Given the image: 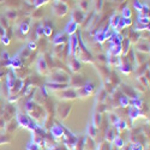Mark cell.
Returning <instances> with one entry per match:
<instances>
[{"instance_id": "cell-1", "label": "cell", "mask_w": 150, "mask_h": 150, "mask_svg": "<svg viewBox=\"0 0 150 150\" xmlns=\"http://www.w3.org/2000/svg\"><path fill=\"white\" fill-rule=\"evenodd\" d=\"M73 57L77 58L82 62H94V58H93L90 51L85 47L83 40L81 39V34L79 33H78V46L76 48V51H74Z\"/></svg>"}, {"instance_id": "cell-2", "label": "cell", "mask_w": 150, "mask_h": 150, "mask_svg": "<svg viewBox=\"0 0 150 150\" xmlns=\"http://www.w3.org/2000/svg\"><path fill=\"white\" fill-rule=\"evenodd\" d=\"M69 73L61 70H55L48 74V79L47 82H52V83H62V84H69Z\"/></svg>"}, {"instance_id": "cell-3", "label": "cell", "mask_w": 150, "mask_h": 150, "mask_svg": "<svg viewBox=\"0 0 150 150\" xmlns=\"http://www.w3.org/2000/svg\"><path fill=\"white\" fill-rule=\"evenodd\" d=\"M52 12L55 17H64L69 12V6L62 0H54L52 5Z\"/></svg>"}, {"instance_id": "cell-4", "label": "cell", "mask_w": 150, "mask_h": 150, "mask_svg": "<svg viewBox=\"0 0 150 150\" xmlns=\"http://www.w3.org/2000/svg\"><path fill=\"white\" fill-rule=\"evenodd\" d=\"M96 89V86L93 82H85L81 88L76 89V93H77V97H82V98H85L90 96Z\"/></svg>"}, {"instance_id": "cell-5", "label": "cell", "mask_w": 150, "mask_h": 150, "mask_svg": "<svg viewBox=\"0 0 150 150\" xmlns=\"http://www.w3.org/2000/svg\"><path fill=\"white\" fill-rule=\"evenodd\" d=\"M17 81V76L13 70H10L7 73V77H6V88H7V95L11 96L12 91H13V86L16 84Z\"/></svg>"}, {"instance_id": "cell-6", "label": "cell", "mask_w": 150, "mask_h": 150, "mask_svg": "<svg viewBox=\"0 0 150 150\" xmlns=\"http://www.w3.org/2000/svg\"><path fill=\"white\" fill-rule=\"evenodd\" d=\"M84 83H85L84 76H82V74H78V73H74L73 76L70 77V79H69V86H71V88H73V89L81 88V86Z\"/></svg>"}, {"instance_id": "cell-7", "label": "cell", "mask_w": 150, "mask_h": 150, "mask_svg": "<svg viewBox=\"0 0 150 150\" xmlns=\"http://www.w3.org/2000/svg\"><path fill=\"white\" fill-rule=\"evenodd\" d=\"M78 46V34L74 33L72 35H70L69 37V48H67V54L71 57H73L74 54V51H76V48Z\"/></svg>"}, {"instance_id": "cell-8", "label": "cell", "mask_w": 150, "mask_h": 150, "mask_svg": "<svg viewBox=\"0 0 150 150\" xmlns=\"http://www.w3.org/2000/svg\"><path fill=\"white\" fill-rule=\"evenodd\" d=\"M51 133H52V138L55 141H60L64 136V126L61 124H54L53 126H51Z\"/></svg>"}, {"instance_id": "cell-9", "label": "cell", "mask_w": 150, "mask_h": 150, "mask_svg": "<svg viewBox=\"0 0 150 150\" xmlns=\"http://www.w3.org/2000/svg\"><path fill=\"white\" fill-rule=\"evenodd\" d=\"M59 98L61 100H74V98H77V93H76V89H73V88H66L64 90H61L59 91Z\"/></svg>"}, {"instance_id": "cell-10", "label": "cell", "mask_w": 150, "mask_h": 150, "mask_svg": "<svg viewBox=\"0 0 150 150\" xmlns=\"http://www.w3.org/2000/svg\"><path fill=\"white\" fill-rule=\"evenodd\" d=\"M36 67H37V72H39L41 76H47V74H48L49 67H48V65H47V62H46L43 55H41L39 59H37V65H36Z\"/></svg>"}, {"instance_id": "cell-11", "label": "cell", "mask_w": 150, "mask_h": 150, "mask_svg": "<svg viewBox=\"0 0 150 150\" xmlns=\"http://www.w3.org/2000/svg\"><path fill=\"white\" fill-rule=\"evenodd\" d=\"M119 70L124 74H130L133 71L132 64L129 61V59H126V57H121V62H120V65H119Z\"/></svg>"}, {"instance_id": "cell-12", "label": "cell", "mask_w": 150, "mask_h": 150, "mask_svg": "<svg viewBox=\"0 0 150 150\" xmlns=\"http://www.w3.org/2000/svg\"><path fill=\"white\" fill-rule=\"evenodd\" d=\"M30 22H31V19H30V18H27L25 21H23V22L19 24L18 29H17V35H18V36L23 37L24 35H27V34L29 33V30H30Z\"/></svg>"}, {"instance_id": "cell-13", "label": "cell", "mask_w": 150, "mask_h": 150, "mask_svg": "<svg viewBox=\"0 0 150 150\" xmlns=\"http://www.w3.org/2000/svg\"><path fill=\"white\" fill-rule=\"evenodd\" d=\"M70 112H71V106L69 103H65V105H59L57 107V113L58 115L62 119V120H65L69 114H70Z\"/></svg>"}, {"instance_id": "cell-14", "label": "cell", "mask_w": 150, "mask_h": 150, "mask_svg": "<svg viewBox=\"0 0 150 150\" xmlns=\"http://www.w3.org/2000/svg\"><path fill=\"white\" fill-rule=\"evenodd\" d=\"M16 121H17V124L19 125V126L27 129L29 122H30V118H29V115L22 113V112H17L16 113Z\"/></svg>"}, {"instance_id": "cell-15", "label": "cell", "mask_w": 150, "mask_h": 150, "mask_svg": "<svg viewBox=\"0 0 150 150\" xmlns=\"http://www.w3.org/2000/svg\"><path fill=\"white\" fill-rule=\"evenodd\" d=\"M81 67H82V64L81 61L74 58V57H70V60H69V70L73 73H78L81 71Z\"/></svg>"}, {"instance_id": "cell-16", "label": "cell", "mask_w": 150, "mask_h": 150, "mask_svg": "<svg viewBox=\"0 0 150 150\" xmlns=\"http://www.w3.org/2000/svg\"><path fill=\"white\" fill-rule=\"evenodd\" d=\"M47 90H52V91H61L66 88H69V84H62V83H52V82H47L45 84Z\"/></svg>"}, {"instance_id": "cell-17", "label": "cell", "mask_w": 150, "mask_h": 150, "mask_svg": "<svg viewBox=\"0 0 150 150\" xmlns=\"http://www.w3.org/2000/svg\"><path fill=\"white\" fill-rule=\"evenodd\" d=\"M85 17H86L85 16V12H83L81 10H73L71 12V19L73 22H76L77 24H82L83 21L85 19Z\"/></svg>"}, {"instance_id": "cell-18", "label": "cell", "mask_w": 150, "mask_h": 150, "mask_svg": "<svg viewBox=\"0 0 150 150\" xmlns=\"http://www.w3.org/2000/svg\"><path fill=\"white\" fill-rule=\"evenodd\" d=\"M22 66H23V61H22L21 57L15 55V57L10 58V60H8V67H11L12 70H17V69H21Z\"/></svg>"}, {"instance_id": "cell-19", "label": "cell", "mask_w": 150, "mask_h": 150, "mask_svg": "<svg viewBox=\"0 0 150 150\" xmlns=\"http://www.w3.org/2000/svg\"><path fill=\"white\" fill-rule=\"evenodd\" d=\"M121 90H122V94L125 95V96H130L131 98H138L139 97V95L136 93V90H134V88H132V86H127V85H125V84H122L121 85Z\"/></svg>"}, {"instance_id": "cell-20", "label": "cell", "mask_w": 150, "mask_h": 150, "mask_svg": "<svg viewBox=\"0 0 150 150\" xmlns=\"http://www.w3.org/2000/svg\"><path fill=\"white\" fill-rule=\"evenodd\" d=\"M67 40H69L67 39V34H65V31L64 33H58L54 36V39L52 40V43H53V46H55V45H62V43H66Z\"/></svg>"}, {"instance_id": "cell-21", "label": "cell", "mask_w": 150, "mask_h": 150, "mask_svg": "<svg viewBox=\"0 0 150 150\" xmlns=\"http://www.w3.org/2000/svg\"><path fill=\"white\" fill-rule=\"evenodd\" d=\"M66 47V45L65 43H62V45H55L54 46V48H53V51H52V55H53V58H58V59H61V55H62V53H64V51H65V48Z\"/></svg>"}, {"instance_id": "cell-22", "label": "cell", "mask_w": 150, "mask_h": 150, "mask_svg": "<svg viewBox=\"0 0 150 150\" xmlns=\"http://www.w3.org/2000/svg\"><path fill=\"white\" fill-rule=\"evenodd\" d=\"M78 27H79V24H77L76 22H73L72 19L66 24V27H65V34H67L69 36L74 34V33H77L78 30Z\"/></svg>"}, {"instance_id": "cell-23", "label": "cell", "mask_w": 150, "mask_h": 150, "mask_svg": "<svg viewBox=\"0 0 150 150\" xmlns=\"http://www.w3.org/2000/svg\"><path fill=\"white\" fill-rule=\"evenodd\" d=\"M94 41L96 43H103L105 41H107V37H106V33H105V29H101V30H96L95 34H94Z\"/></svg>"}, {"instance_id": "cell-24", "label": "cell", "mask_w": 150, "mask_h": 150, "mask_svg": "<svg viewBox=\"0 0 150 150\" xmlns=\"http://www.w3.org/2000/svg\"><path fill=\"white\" fill-rule=\"evenodd\" d=\"M121 52H122V47L121 43L119 45H112L108 49V55H113V57H121Z\"/></svg>"}, {"instance_id": "cell-25", "label": "cell", "mask_w": 150, "mask_h": 150, "mask_svg": "<svg viewBox=\"0 0 150 150\" xmlns=\"http://www.w3.org/2000/svg\"><path fill=\"white\" fill-rule=\"evenodd\" d=\"M120 18H121V16H120L119 13H117V12H114V13L110 16V19H109L108 25H109V28H110L112 30H115L118 23H119V21H120Z\"/></svg>"}, {"instance_id": "cell-26", "label": "cell", "mask_w": 150, "mask_h": 150, "mask_svg": "<svg viewBox=\"0 0 150 150\" xmlns=\"http://www.w3.org/2000/svg\"><path fill=\"white\" fill-rule=\"evenodd\" d=\"M91 124L94 125L96 129H98L100 126H101V124H102V114L100 113V112H97V110L94 112V115L91 118Z\"/></svg>"}, {"instance_id": "cell-27", "label": "cell", "mask_w": 150, "mask_h": 150, "mask_svg": "<svg viewBox=\"0 0 150 150\" xmlns=\"http://www.w3.org/2000/svg\"><path fill=\"white\" fill-rule=\"evenodd\" d=\"M134 61L137 65H142L144 62H146V53L134 51Z\"/></svg>"}, {"instance_id": "cell-28", "label": "cell", "mask_w": 150, "mask_h": 150, "mask_svg": "<svg viewBox=\"0 0 150 150\" xmlns=\"http://www.w3.org/2000/svg\"><path fill=\"white\" fill-rule=\"evenodd\" d=\"M136 51L142 52V53H149V42L144 41V42H137L136 43Z\"/></svg>"}, {"instance_id": "cell-29", "label": "cell", "mask_w": 150, "mask_h": 150, "mask_svg": "<svg viewBox=\"0 0 150 150\" xmlns=\"http://www.w3.org/2000/svg\"><path fill=\"white\" fill-rule=\"evenodd\" d=\"M107 96H108V94H107V91L103 89V88H101L98 91H97V95H96V103H103L106 100H107Z\"/></svg>"}, {"instance_id": "cell-30", "label": "cell", "mask_w": 150, "mask_h": 150, "mask_svg": "<svg viewBox=\"0 0 150 150\" xmlns=\"http://www.w3.org/2000/svg\"><path fill=\"white\" fill-rule=\"evenodd\" d=\"M139 117H141V110L132 107V106H130V108H129V118L133 121L136 119H138Z\"/></svg>"}, {"instance_id": "cell-31", "label": "cell", "mask_w": 150, "mask_h": 150, "mask_svg": "<svg viewBox=\"0 0 150 150\" xmlns=\"http://www.w3.org/2000/svg\"><path fill=\"white\" fill-rule=\"evenodd\" d=\"M97 132H98V129H96L93 124H89L88 127H86V134H88V137H90V138H96L97 136Z\"/></svg>"}, {"instance_id": "cell-32", "label": "cell", "mask_w": 150, "mask_h": 150, "mask_svg": "<svg viewBox=\"0 0 150 150\" xmlns=\"http://www.w3.org/2000/svg\"><path fill=\"white\" fill-rule=\"evenodd\" d=\"M133 30L134 31H138V33L144 31V30H149V24H142V23L136 21L133 23Z\"/></svg>"}, {"instance_id": "cell-33", "label": "cell", "mask_w": 150, "mask_h": 150, "mask_svg": "<svg viewBox=\"0 0 150 150\" xmlns=\"http://www.w3.org/2000/svg\"><path fill=\"white\" fill-rule=\"evenodd\" d=\"M42 36H43V24L39 23L35 29V40H40Z\"/></svg>"}, {"instance_id": "cell-34", "label": "cell", "mask_w": 150, "mask_h": 150, "mask_svg": "<svg viewBox=\"0 0 150 150\" xmlns=\"http://www.w3.org/2000/svg\"><path fill=\"white\" fill-rule=\"evenodd\" d=\"M53 30H54L53 27H52L49 23H45V24H43V36H46V37H51Z\"/></svg>"}, {"instance_id": "cell-35", "label": "cell", "mask_w": 150, "mask_h": 150, "mask_svg": "<svg viewBox=\"0 0 150 150\" xmlns=\"http://www.w3.org/2000/svg\"><path fill=\"white\" fill-rule=\"evenodd\" d=\"M5 17H6L8 21H15V19H17L18 13H17L16 10H7V11L5 12Z\"/></svg>"}, {"instance_id": "cell-36", "label": "cell", "mask_w": 150, "mask_h": 150, "mask_svg": "<svg viewBox=\"0 0 150 150\" xmlns=\"http://www.w3.org/2000/svg\"><path fill=\"white\" fill-rule=\"evenodd\" d=\"M117 136H118V134H117V131H115L114 129H108V130H107V133H106V139L112 143Z\"/></svg>"}, {"instance_id": "cell-37", "label": "cell", "mask_w": 150, "mask_h": 150, "mask_svg": "<svg viewBox=\"0 0 150 150\" xmlns=\"http://www.w3.org/2000/svg\"><path fill=\"white\" fill-rule=\"evenodd\" d=\"M129 103H130L132 107L137 108V109H141V108L143 107V102H142V100H139V97H138V98H132V100H130Z\"/></svg>"}, {"instance_id": "cell-38", "label": "cell", "mask_w": 150, "mask_h": 150, "mask_svg": "<svg viewBox=\"0 0 150 150\" xmlns=\"http://www.w3.org/2000/svg\"><path fill=\"white\" fill-rule=\"evenodd\" d=\"M98 72L101 73V76H102L103 79H106V78L109 76V74H110L109 69H108L107 66H103V65H100V66H98Z\"/></svg>"}, {"instance_id": "cell-39", "label": "cell", "mask_w": 150, "mask_h": 150, "mask_svg": "<svg viewBox=\"0 0 150 150\" xmlns=\"http://www.w3.org/2000/svg\"><path fill=\"white\" fill-rule=\"evenodd\" d=\"M18 127V124H17V121H13V120H10V124L8 125H6V131H7V133H11V132H13Z\"/></svg>"}, {"instance_id": "cell-40", "label": "cell", "mask_w": 150, "mask_h": 150, "mask_svg": "<svg viewBox=\"0 0 150 150\" xmlns=\"http://www.w3.org/2000/svg\"><path fill=\"white\" fill-rule=\"evenodd\" d=\"M137 22H139L142 24H149V15H144L138 12V18H137Z\"/></svg>"}, {"instance_id": "cell-41", "label": "cell", "mask_w": 150, "mask_h": 150, "mask_svg": "<svg viewBox=\"0 0 150 150\" xmlns=\"http://www.w3.org/2000/svg\"><path fill=\"white\" fill-rule=\"evenodd\" d=\"M112 143H113V144L115 145V148H118V149H121V148L124 146V141H122L121 137H119V136H117Z\"/></svg>"}, {"instance_id": "cell-42", "label": "cell", "mask_w": 150, "mask_h": 150, "mask_svg": "<svg viewBox=\"0 0 150 150\" xmlns=\"http://www.w3.org/2000/svg\"><path fill=\"white\" fill-rule=\"evenodd\" d=\"M120 16H121L122 18H131V16H132V11H131V8H130V7H124Z\"/></svg>"}, {"instance_id": "cell-43", "label": "cell", "mask_w": 150, "mask_h": 150, "mask_svg": "<svg viewBox=\"0 0 150 150\" xmlns=\"http://www.w3.org/2000/svg\"><path fill=\"white\" fill-rule=\"evenodd\" d=\"M30 53H31V52L29 51V49H28L27 47H24V48H22L21 51L18 52L17 55H18V57H23V58H29V57H30Z\"/></svg>"}, {"instance_id": "cell-44", "label": "cell", "mask_w": 150, "mask_h": 150, "mask_svg": "<svg viewBox=\"0 0 150 150\" xmlns=\"http://www.w3.org/2000/svg\"><path fill=\"white\" fill-rule=\"evenodd\" d=\"M0 25H1V27H3L5 30L10 29V23H8V19H7L5 16L0 17Z\"/></svg>"}, {"instance_id": "cell-45", "label": "cell", "mask_w": 150, "mask_h": 150, "mask_svg": "<svg viewBox=\"0 0 150 150\" xmlns=\"http://www.w3.org/2000/svg\"><path fill=\"white\" fill-rule=\"evenodd\" d=\"M93 4L95 7V12H98V11H101L103 6V0H93Z\"/></svg>"}, {"instance_id": "cell-46", "label": "cell", "mask_w": 150, "mask_h": 150, "mask_svg": "<svg viewBox=\"0 0 150 150\" xmlns=\"http://www.w3.org/2000/svg\"><path fill=\"white\" fill-rule=\"evenodd\" d=\"M108 119H109L110 125H113V126H114V125L120 120V119H119V117H118L117 114H114V113H110V114L108 115Z\"/></svg>"}, {"instance_id": "cell-47", "label": "cell", "mask_w": 150, "mask_h": 150, "mask_svg": "<svg viewBox=\"0 0 150 150\" xmlns=\"http://www.w3.org/2000/svg\"><path fill=\"white\" fill-rule=\"evenodd\" d=\"M79 7H81V11L86 12V11H88V8H89V1H88V0H81Z\"/></svg>"}, {"instance_id": "cell-48", "label": "cell", "mask_w": 150, "mask_h": 150, "mask_svg": "<svg viewBox=\"0 0 150 150\" xmlns=\"http://www.w3.org/2000/svg\"><path fill=\"white\" fill-rule=\"evenodd\" d=\"M130 149H131V150H144L143 144L139 143V142H133V143L130 145Z\"/></svg>"}, {"instance_id": "cell-49", "label": "cell", "mask_w": 150, "mask_h": 150, "mask_svg": "<svg viewBox=\"0 0 150 150\" xmlns=\"http://www.w3.org/2000/svg\"><path fill=\"white\" fill-rule=\"evenodd\" d=\"M27 48L29 49L30 52H34V51H36V49H37V45H36V42H35V41H29V42H28Z\"/></svg>"}, {"instance_id": "cell-50", "label": "cell", "mask_w": 150, "mask_h": 150, "mask_svg": "<svg viewBox=\"0 0 150 150\" xmlns=\"http://www.w3.org/2000/svg\"><path fill=\"white\" fill-rule=\"evenodd\" d=\"M0 41H1L5 46H8L10 45V42H11V40H10V36L7 35V34H5L4 36H1V39H0Z\"/></svg>"}, {"instance_id": "cell-51", "label": "cell", "mask_w": 150, "mask_h": 150, "mask_svg": "<svg viewBox=\"0 0 150 150\" xmlns=\"http://www.w3.org/2000/svg\"><path fill=\"white\" fill-rule=\"evenodd\" d=\"M133 7H134V10H137V12H139L142 10V7H143V4L141 1H138V0H134L133 1Z\"/></svg>"}, {"instance_id": "cell-52", "label": "cell", "mask_w": 150, "mask_h": 150, "mask_svg": "<svg viewBox=\"0 0 150 150\" xmlns=\"http://www.w3.org/2000/svg\"><path fill=\"white\" fill-rule=\"evenodd\" d=\"M10 141H11V138H10L7 134H4V136L0 137V144H3V143H10Z\"/></svg>"}, {"instance_id": "cell-53", "label": "cell", "mask_w": 150, "mask_h": 150, "mask_svg": "<svg viewBox=\"0 0 150 150\" xmlns=\"http://www.w3.org/2000/svg\"><path fill=\"white\" fill-rule=\"evenodd\" d=\"M122 21H124V25H125V28L131 27L132 24H133V22H132L131 18H122Z\"/></svg>"}, {"instance_id": "cell-54", "label": "cell", "mask_w": 150, "mask_h": 150, "mask_svg": "<svg viewBox=\"0 0 150 150\" xmlns=\"http://www.w3.org/2000/svg\"><path fill=\"white\" fill-rule=\"evenodd\" d=\"M42 13H43V11L40 10V8H37L35 13H33V17H34V18H41V17H42Z\"/></svg>"}, {"instance_id": "cell-55", "label": "cell", "mask_w": 150, "mask_h": 150, "mask_svg": "<svg viewBox=\"0 0 150 150\" xmlns=\"http://www.w3.org/2000/svg\"><path fill=\"white\" fill-rule=\"evenodd\" d=\"M27 150H40V148L37 146L36 144H34V143L31 142V143H29V144H28V146H27Z\"/></svg>"}, {"instance_id": "cell-56", "label": "cell", "mask_w": 150, "mask_h": 150, "mask_svg": "<svg viewBox=\"0 0 150 150\" xmlns=\"http://www.w3.org/2000/svg\"><path fill=\"white\" fill-rule=\"evenodd\" d=\"M5 127H6V120L3 117H0V129H5Z\"/></svg>"}, {"instance_id": "cell-57", "label": "cell", "mask_w": 150, "mask_h": 150, "mask_svg": "<svg viewBox=\"0 0 150 150\" xmlns=\"http://www.w3.org/2000/svg\"><path fill=\"white\" fill-rule=\"evenodd\" d=\"M97 60L98 61H101V62H105V64H107V58H106V55H98L97 57Z\"/></svg>"}, {"instance_id": "cell-58", "label": "cell", "mask_w": 150, "mask_h": 150, "mask_svg": "<svg viewBox=\"0 0 150 150\" xmlns=\"http://www.w3.org/2000/svg\"><path fill=\"white\" fill-rule=\"evenodd\" d=\"M27 3H28L29 5H31V6H33V5H34V3H35V0H27Z\"/></svg>"}, {"instance_id": "cell-59", "label": "cell", "mask_w": 150, "mask_h": 150, "mask_svg": "<svg viewBox=\"0 0 150 150\" xmlns=\"http://www.w3.org/2000/svg\"><path fill=\"white\" fill-rule=\"evenodd\" d=\"M3 76H4V72H0V79H1Z\"/></svg>"}, {"instance_id": "cell-60", "label": "cell", "mask_w": 150, "mask_h": 150, "mask_svg": "<svg viewBox=\"0 0 150 150\" xmlns=\"http://www.w3.org/2000/svg\"><path fill=\"white\" fill-rule=\"evenodd\" d=\"M0 8H1V5H0Z\"/></svg>"}, {"instance_id": "cell-61", "label": "cell", "mask_w": 150, "mask_h": 150, "mask_svg": "<svg viewBox=\"0 0 150 150\" xmlns=\"http://www.w3.org/2000/svg\"><path fill=\"white\" fill-rule=\"evenodd\" d=\"M0 54H1V51H0Z\"/></svg>"}, {"instance_id": "cell-62", "label": "cell", "mask_w": 150, "mask_h": 150, "mask_svg": "<svg viewBox=\"0 0 150 150\" xmlns=\"http://www.w3.org/2000/svg\"><path fill=\"white\" fill-rule=\"evenodd\" d=\"M0 39H1V37H0Z\"/></svg>"}, {"instance_id": "cell-63", "label": "cell", "mask_w": 150, "mask_h": 150, "mask_svg": "<svg viewBox=\"0 0 150 150\" xmlns=\"http://www.w3.org/2000/svg\"><path fill=\"white\" fill-rule=\"evenodd\" d=\"M79 1H81V0H79Z\"/></svg>"}]
</instances>
